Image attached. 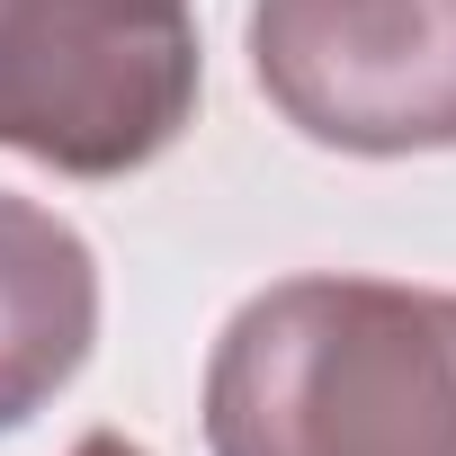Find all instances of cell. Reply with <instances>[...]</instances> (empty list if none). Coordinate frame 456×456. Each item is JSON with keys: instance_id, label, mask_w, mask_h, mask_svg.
<instances>
[{"instance_id": "277c9868", "label": "cell", "mask_w": 456, "mask_h": 456, "mask_svg": "<svg viewBox=\"0 0 456 456\" xmlns=\"http://www.w3.org/2000/svg\"><path fill=\"white\" fill-rule=\"evenodd\" d=\"M99 340V260L54 206L0 197V429L45 411Z\"/></svg>"}, {"instance_id": "5b68a950", "label": "cell", "mask_w": 456, "mask_h": 456, "mask_svg": "<svg viewBox=\"0 0 456 456\" xmlns=\"http://www.w3.org/2000/svg\"><path fill=\"white\" fill-rule=\"evenodd\" d=\"M72 456H152V447H134V438H117V429H90Z\"/></svg>"}, {"instance_id": "7a4b0ae2", "label": "cell", "mask_w": 456, "mask_h": 456, "mask_svg": "<svg viewBox=\"0 0 456 456\" xmlns=\"http://www.w3.org/2000/svg\"><path fill=\"white\" fill-rule=\"evenodd\" d=\"M197 117V0H0V152L126 179Z\"/></svg>"}, {"instance_id": "3957f363", "label": "cell", "mask_w": 456, "mask_h": 456, "mask_svg": "<svg viewBox=\"0 0 456 456\" xmlns=\"http://www.w3.org/2000/svg\"><path fill=\"white\" fill-rule=\"evenodd\" d=\"M251 72L269 108L331 152H447L456 0H260Z\"/></svg>"}, {"instance_id": "6da1fadb", "label": "cell", "mask_w": 456, "mask_h": 456, "mask_svg": "<svg viewBox=\"0 0 456 456\" xmlns=\"http://www.w3.org/2000/svg\"><path fill=\"white\" fill-rule=\"evenodd\" d=\"M215 456H456V296L287 278L206 358Z\"/></svg>"}]
</instances>
